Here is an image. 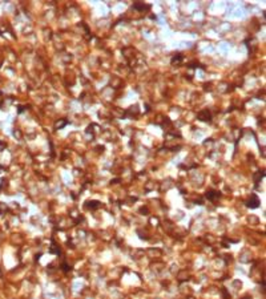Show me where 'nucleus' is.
<instances>
[{"label": "nucleus", "mask_w": 266, "mask_h": 299, "mask_svg": "<svg viewBox=\"0 0 266 299\" xmlns=\"http://www.w3.org/2000/svg\"><path fill=\"white\" fill-rule=\"evenodd\" d=\"M258 203H259V201H258V198H257V197L255 196H253V201H249V203H248V206L249 207H251V209H254V207H257L258 206Z\"/></svg>", "instance_id": "2"}, {"label": "nucleus", "mask_w": 266, "mask_h": 299, "mask_svg": "<svg viewBox=\"0 0 266 299\" xmlns=\"http://www.w3.org/2000/svg\"><path fill=\"white\" fill-rule=\"evenodd\" d=\"M198 118L201 120V121H208V122L212 121V116H210V113H209L208 111L201 112V113L198 115Z\"/></svg>", "instance_id": "1"}]
</instances>
